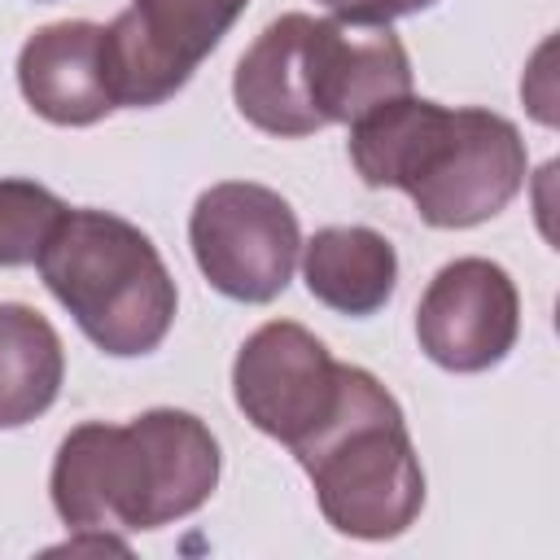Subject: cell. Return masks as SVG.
I'll return each mask as SVG.
<instances>
[{"instance_id": "1", "label": "cell", "mask_w": 560, "mask_h": 560, "mask_svg": "<svg viewBox=\"0 0 560 560\" xmlns=\"http://www.w3.org/2000/svg\"><path fill=\"white\" fill-rule=\"evenodd\" d=\"M350 162L368 188H398L429 228H477L525 184V140L490 109L389 96L350 122Z\"/></svg>"}, {"instance_id": "2", "label": "cell", "mask_w": 560, "mask_h": 560, "mask_svg": "<svg viewBox=\"0 0 560 560\" xmlns=\"http://www.w3.org/2000/svg\"><path fill=\"white\" fill-rule=\"evenodd\" d=\"M219 442L192 416L153 407L127 424L88 420L52 459V508L70 529H162L192 516L219 486Z\"/></svg>"}, {"instance_id": "3", "label": "cell", "mask_w": 560, "mask_h": 560, "mask_svg": "<svg viewBox=\"0 0 560 560\" xmlns=\"http://www.w3.org/2000/svg\"><path fill=\"white\" fill-rule=\"evenodd\" d=\"M411 92V57L389 26L284 13L241 52L232 101L267 136L302 140L354 122L376 101Z\"/></svg>"}, {"instance_id": "4", "label": "cell", "mask_w": 560, "mask_h": 560, "mask_svg": "<svg viewBox=\"0 0 560 560\" xmlns=\"http://www.w3.org/2000/svg\"><path fill=\"white\" fill-rule=\"evenodd\" d=\"M289 451L337 534L385 542L416 525L424 508V468L398 398L368 368L341 363L332 416Z\"/></svg>"}, {"instance_id": "5", "label": "cell", "mask_w": 560, "mask_h": 560, "mask_svg": "<svg viewBox=\"0 0 560 560\" xmlns=\"http://www.w3.org/2000/svg\"><path fill=\"white\" fill-rule=\"evenodd\" d=\"M35 267L83 337L114 359L158 350L175 324L179 293L158 245L109 210H66Z\"/></svg>"}, {"instance_id": "6", "label": "cell", "mask_w": 560, "mask_h": 560, "mask_svg": "<svg viewBox=\"0 0 560 560\" xmlns=\"http://www.w3.org/2000/svg\"><path fill=\"white\" fill-rule=\"evenodd\" d=\"M188 245L210 289L232 302L258 306L289 289L302 254V232L293 206L276 188L228 179L197 197Z\"/></svg>"}, {"instance_id": "7", "label": "cell", "mask_w": 560, "mask_h": 560, "mask_svg": "<svg viewBox=\"0 0 560 560\" xmlns=\"http://www.w3.org/2000/svg\"><path fill=\"white\" fill-rule=\"evenodd\" d=\"M249 0H131L105 26V74L114 105L149 109L175 96L219 48Z\"/></svg>"}, {"instance_id": "8", "label": "cell", "mask_w": 560, "mask_h": 560, "mask_svg": "<svg viewBox=\"0 0 560 560\" xmlns=\"http://www.w3.org/2000/svg\"><path fill=\"white\" fill-rule=\"evenodd\" d=\"M337 394L341 363L315 332L293 319L262 324L236 350L232 398L258 433L284 446H298L306 433H315L332 416Z\"/></svg>"}, {"instance_id": "9", "label": "cell", "mask_w": 560, "mask_h": 560, "mask_svg": "<svg viewBox=\"0 0 560 560\" xmlns=\"http://www.w3.org/2000/svg\"><path fill=\"white\" fill-rule=\"evenodd\" d=\"M516 332L521 293L490 258L446 262L416 306V341L446 372H486L503 363Z\"/></svg>"}, {"instance_id": "10", "label": "cell", "mask_w": 560, "mask_h": 560, "mask_svg": "<svg viewBox=\"0 0 560 560\" xmlns=\"http://www.w3.org/2000/svg\"><path fill=\"white\" fill-rule=\"evenodd\" d=\"M18 88L26 105L57 127H92L105 114H114L118 105L105 74V26H39L18 52Z\"/></svg>"}, {"instance_id": "11", "label": "cell", "mask_w": 560, "mask_h": 560, "mask_svg": "<svg viewBox=\"0 0 560 560\" xmlns=\"http://www.w3.org/2000/svg\"><path fill=\"white\" fill-rule=\"evenodd\" d=\"M302 280L337 315H376L398 284V254L372 228H319L302 245Z\"/></svg>"}, {"instance_id": "12", "label": "cell", "mask_w": 560, "mask_h": 560, "mask_svg": "<svg viewBox=\"0 0 560 560\" xmlns=\"http://www.w3.org/2000/svg\"><path fill=\"white\" fill-rule=\"evenodd\" d=\"M66 376L57 328L26 302H0V429L44 416Z\"/></svg>"}, {"instance_id": "13", "label": "cell", "mask_w": 560, "mask_h": 560, "mask_svg": "<svg viewBox=\"0 0 560 560\" xmlns=\"http://www.w3.org/2000/svg\"><path fill=\"white\" fill-rule=\"evenodd\" d=\"M70 206L35 179H0V267H31Z\"/></svg>"}, {"instance_id": "14", "label": "cell", "mask_w": 560, "mask_h": 560, "mask_svg": "<svg viewBox=\"0 0 560 560\" xmlns=\"http://www.w3.org/2000/svg\"><path fill=\"white\" fill-rule=\"evenodd\" d=\"M332 18L354 22V26H389L394 18H411L438 0H319Z\"/></svg>"}]
</instances>
